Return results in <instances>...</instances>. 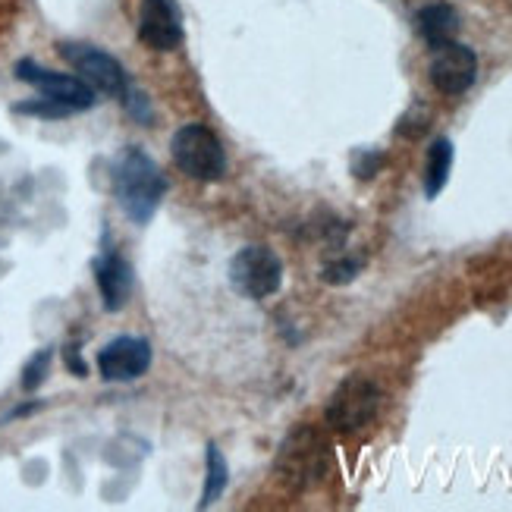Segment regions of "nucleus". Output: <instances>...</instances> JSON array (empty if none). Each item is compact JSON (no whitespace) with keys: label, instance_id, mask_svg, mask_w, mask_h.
<instances>
[{"label":"nucleus","instance_id":"f257e3e1","mask_svg":"<svg viewBox=\"0 0 512 512\" xmlns=\"http://www.w3.org/2000/svg\"><path fill=\"white\" fill-rule=\"evenodd\" d=\"M114 192L132 224H148L161 208L167 180L142 148H126L114 164Z\"/></svg>","mask_w":512,"mask_h":512},{"label":"nucleus","instance_id":"f03ea898","mask_svg":"<svg viewBox=\"0 0 512 512\" xmlns=\"http://www.w3.org/2000/svg\"><path fill=\"white\" fill-rule=\"evenodd\" d=\"M170 154L176 167H180L192 180H220L227 170V154L224 145H220L217 132L202 126V123H189L183 129H176V136L170 142Z\"/></svg>","mask_w":512,"mask_h":512},{"label":"nucleus","instance_id":"7ed1b4c3","mask_svg":"<svg viewBox=\"0 0 512 512\" xmlns=\"http://www.w3.org/2000/svg\"><path fill=\"white\" fill-rule=\"evenodd\" d=\"M377 409H381V387L365 374H352L327 399L324 418L333 431L355 434L371 425L377 418Z\"/></svg>","mask_w":512,"mask_h":512},{"label":"nucleus","instance_id":"20e7f679","mask_svg":"<svg viewBox=\"0 0 512 512\" xmlns=\"http://www.w3.org/2000/svg\"><path fill=\"white\" fill-rule=\"evenodd\" d=\"M327 472V443L318 437V431L299 428L286 437L277 456V475L286 481L293 491H305V487L318 484Z\"/></svg>","mask_w":512,"mask_h":512},{"label":"nucleus","instance_id":"39448f33","mask_svg":"<svg viewBox=\"0 0 512 512\" xmlns=\"http://www.w3.org/2000/svg\"><path fill=\"white\" fill-rule=\"evenodd\" d=\"M230 283L239 296L267 299V296H274L283 283V261L267 246H246L230 261Z\"/></svg>","mask_w":512,"mask_h":512},{"label":"nucleus","instance_id":"423d86ee","mask_svg":"<svg viewBox=\"0 0 512 512\" xmlns=\"http://www.w3.org/2000/svg\"><path fill=\"white\" fill-rule=\"evenodd\" d=\"M60 54L79 73V79L98 88V92L110 98H123L129 92V79L123 73V66L107 51L92 48V44H63Z\"/></svg>","mask_w":512,"mask_h":512},{"label":"nucleus","instance_id":"0eeeda50","mask_svg":"<svg viewBox=\"0 0 512 512\" xmlns=\"http://www.w3.org/2000/svg\"><path fill=\"white\" fill-rule=\"evenodd\" d=\"M16 76L22 82L35 85L44 98L60 104V107H66L70 114H73V110H88V107L95 104V88L88 85V82H82L79 76H66V73L44 70V66H38L32 60L16 63Z\"/></svg>","mask_w":512,"mask_h":512},{"label":"nucleus","instance_id":"6e6552de","mask_svg":"<svg viewBox=\"0 0 512 512\" xmlns=\"http://www.w3.org/2000/svg\"><path fill=\"white\" fill-rule=\"evenodd\" d=\"M478 79V57L459 41H447L431 48V82L440 95H462Z\"/></svg>","mask_w":512,"mask_h":512},{"label":"nucleus","instance_id":"1a4fd4ad","mask_svg":"<svg viewBox=\"0 0 512 512\" xmlns=\"http://www.w3.org/2000/svg\"><path fill=\"white\" fill-rule=\"evenodd\" d=\"M151 368V346L139 337H117L98 352V371L110 384L136 381Z\"/></svg>","mask_w":512,"mask_h":512},{"label":"nucleus","instance_id":"9d476101","mask_svg":"<svg viewBox=\"0 0 512 512\" xmlns=\"http://www.w3.org/2000/svg\"><path fill=\"white\" fill-rule=\"evenodd\" d=\"M139 38L151 51H173L183 41V19L173 0H145L139 13Z\"/></svg>","mask_w":512,"mask_h":512},{"label":"nucleus","instance_id":"9b49d317","mask_svg":"<svg viewBox=\"0 0 512 512\" xmlns=\"http://www.w3.org/2000/svg\"><path fill=\"white\" fill-rule=\"evenodd\" d=\"M95 280L101 289V299L107 311H120L132 293V267L123 255L107 252L95 261Z\"/></svg>","mask_w":512,"mask_h":512},{"label":"nucleus","instance_id":"f8f14e48","mask_svg":"<svg viewBox=\"0 0 512 512\" xmlns=\"http://www.w3.org/2000/svg\"><path fill=\"white\" fill-rule=\"evenodd\" d=\"M415 32L425 38L428 48L456 41V35H459V13L450 4H428V7H421L415 13Z\"/></svg>","mask_w":512,"mask_h":512},{"label":"nucleus","instance_id":"ddd939ff","mask_svg":"<svg viewBox=\"0 0 512 512\" xmlns=\"http://www.w3.org/2000/svg\"><path fill=\"white\" fill-rule=\"evenodd\" d=\"M453 170V142L450 139H434L428 148V161H425V195L437 198L450 180Z\"/></svg>","mask_w":512,"mask_h":512},{"label":"nucleus","instance_id":"4468645a","mask_svg":"<svg viewBox=\"0 0 512 512\" xmlns=\"http://www.w3.org/2000/svg\"><path fill=\"white\" fill-rule=\"evenodd\" d=\"M227 487V459L214 443L208 447V478H205V494H202V509L214 506Z\"/></svg>","mask_w":512,"mask_h":512},{"label":"nucleus","instance_id":"2eb2a0df","mask_svg":"<svg viewBox=\"0 0 512 512\" xmlns=\"http://www.w3.org/2000/svg\"><path fill=\"white\" fill-rule=\"evenodd\" d=\"M362 267H365V258L362 255H337V258H330L324 264V271H321V280L324 283H333V286H340V283H349L362 274Z\"/></svg>","mask_w":512,"mask_h":512},{"label":"nucleus","instance_id":"dca6fc26","mask_svg":"<svg viewBox=\"0 0 512 512\" xmlns=\"http://www.w3.org/2000/svg\"><path fill=\"white\" fill-rule=\"evenodd\" d=\"M48 365H51V352L44 349V352H38L35 359L26 365V377H22V387H26V390H35V387L44 381V374H48Z\"/></svg>","mask_w":512,"mask_h":512},{"label":"nucleus","instance_id":"f3484780","mask_svg":"<svg viewBox=\"0 0 512 512\" xmlns=\"http://www.w3.org/2000/svg\"><path fill=\"white\" fill-rule=\"evenodd\" d=\"M384 164V158H381V154H374V151H362L359 154V161H355V173H359L362 176V180H371V176L377 173V167H381Z\"/></svg>","mask_w":512,"mask_h":512}]
</instances>
